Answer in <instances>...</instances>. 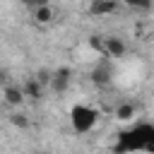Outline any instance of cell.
I'll return each instance as SVG.
<instances>
[{
    "label": "cell",
    "instance_id": "obj_13",
    "mask_svg": "<svg viewBox=\"0 0 154 154\" xmlns=\"http://www.w3.org/2000/svg\"><path fill=\"white\" fill-rule=\"evenodd\" d=\"M5 84H10V77H7V70L0 67V87H5Z\"/></svg>",
    "mask_w": 154,
    "mask_h": 154
},
{
    "label": "cell",
    "instance_id": "obj_4",
    "mask_svg": "<svg viewBox=\"0 0 154 154\" xmlns=\"http://www.w3.org/2000/svg\"><path fill=\"white\" fill-rule=\"evenodd\" d=\"M128 51L125 41L118 38V36H108V38H101V58H123Z\"/></svg>",
    "mask_w": 154,
    "mask_h": 154
},
{
    "label": "cell",
    "instance_id": "obj_14",
    "mask_svg": "<svg viewBox=\"0 0 154 154\" xmlns=\"http://www.w3.org/2000/svg\"><path fill=\"white\" fill-rule=\"evenodd\" d=\"M36 154H51V152H36Z\"/></svg>",
    "mask_w": 154,
    "mask_h": 154
},
{
    "label": "cell",
    "instance_id": "obj_10",
    "mask_svg": "<svg viewBox=\"0 0 154 154\" xmlns=\"http://www.w3.org/2000/svg\"><path fill=\"white\" fill-rule=\"evenodd\" d=\"M135 111H137L135 103H120V106L116 108V118H118V120H130V118L135 116Z\"/></svg>",
    "mask_w": 154,
    "mask_h": 154
},
{
    "label": "cell",
    "instance_id": "obj_2",
    "mask_svg": "<svg viewBox=\"0 0 154 154\" xmlns=\"http://www.w3.org/2000/svg\"><path fill=\"white\" fill-rule=\"evenodd\" d=\"M96 120H99V113L87 103H77L70 108V123H72L77 135H87L89 130H94Z\"/></svg>",
    "mask_w": 154,
    "mask_h": 154
},
{
    "label": "cell",
    "instance_id": "obj_6",
    "mask_svg": "<svg viewBox=\"0 0 154 154\" xmlns=\"http://www.w3.org/2000/svg\"><path fill=\"white\" fill-rule=\"evenodd\" d=\"M2 99L7 106H22L24 103V91L19 84H5L2 87Z\"/></svg>",
    "mask_w": 154,
    "mask_h": 154
},
{
    "label": "cell",
    "instance_id": "obj_12",
    "mask_svg": "<svg viewBox=\"0 0 154 154\" xmlns=\"http://www.w3.org/2000/svg\"><path fill=\"white\" fill-rule=\"evenodd\" d=\"M101 38H103V36H91V41H89V46H91L99 55H101Z\"/></svg>",
    "mask_w": 154,
    "mask_h": 154
},
{
    "label": "cell",
    "instance_id": "obj_5",
    "mask_svg": "<svg viewBox=\"0 0 154 154\" xmlns=\"http://www.w3.org/2000/svg\"><path fill=\"white\" fill-rule=\"evenodd\" d=\"M70 75H72V70H70V67H58L55 72H51V77H48L51 89H53V91H58V94L67 91V87H70Z\"/></svg>",
    "mask_w": 154,
    "mask_h": 154
},
{
    "label": "cell",
    "instance_id": "obj_8",
    "mask_svg": "<svg viewBox=\"0 0 154 154\" xmlns=\"http://www.w3.org/2000/svg\"><path fill=\"white\" fill-rule=\"evenodd\" d=\"M29 5L34 7V19L36 22H41V24L53 22V7L48 2H29Z\"/></svg>",
    "mask_w": 154,
    "mask_h": 154
},
{
    "label": "cell",
    "instance_id": "obj_9",
    "mask_svg": "<svg viewBox=\"0 0 154 154\" xmlns=\"http://www.w3.org/2000/svg\"><path fill=\"white\" fill-rule=\"evenodd\" d=\"M22 91H24V96H29V99H41V84L36 82V79H29L24 87H22Z\"/></svg>",
    "mask_w": 154,
    "mask_h": 154
},
{
    "label": "cell",
    "instance_id": "obj_1",
    "mask_svg": "<svg viewBox=\"0 0 154 154\" xmlns=\"http://www.w3.org/2000/svg\"><path fill=\"white\" fill-rule=\"evenodd\" d=\"M116 154H132V152H154V125L152 123H135L132 128L118 132V142L113 144Z\"/></svg>",
    "mask_w": 154,
    "mask_h": 154
},
{
    "label": "cell",
    "instance_id": "obj_3",
    "mask_svg": "<svg viewBox=\"0 0 154 154\" xmlns=\"http://www.w3.org/2000/svg\"><path fill=\"white\" fill-rule=\"evenodd\" d=\"M91 82L96 87H108L113 82V65H111L108 58H101L96 63V67L91 70Z\"/></svg>",
    "mask_w": 154,
    "mask_h": 154
},
{
    "label": "cell",
    "instance_id": "obj_11",
    "mask_svg": "<svg viewBox=\"0 0 154 154\" xmlns=\"http://www.w3.org/2000/svg\"><path fill=\"white\" fill-rule=\"evenodd\" d=\"M10 123H12L14 128H22V130L29 128V118H26L24 113H12V116H10Z\"/></svg>",
    "mask_w": 154,
    "mask_h": 154
},
{
    "label": "cell",
    "instance_id": "obj_7",
    "mask_svg": "<svg viewBox=\"0 0 154 154\" xmlns=\"http://www.w3.org/2000/svg\"><path fill=\"white\" fill-rule=\"evenodd\" d=\"M118 10V2L116 0H94L89 5V14L94 17H103V14H113Z\"/></svg>",
    "mask_w": 154,
    "mask_h": 154
}]
</instances>
